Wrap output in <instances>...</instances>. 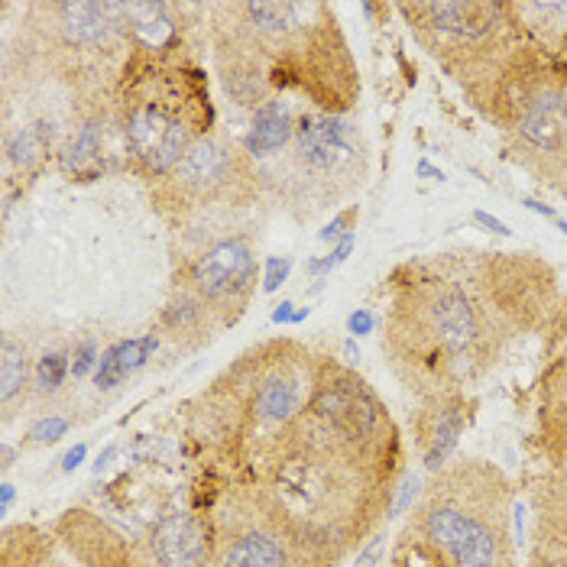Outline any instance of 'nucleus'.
<instances>
[{
  "instance_id": "nucleus-21",
  "label": "nucleus",
  "mask_w": 567,
  "mask_h": 567,
  "mask_svg": "<svg viewBox=\"0 0 567 567\" xmlns=\"http://www.w3.org/2000/svg\"><path fill=\"white\" fill-rule=\"evenodd\" d=\"M69 350H45L37 360V395H52L62 390L65 373H69Z\"/></svg>"
},
{
  "instance_id": "nucleus-30",
  "label": "nucleus",
  "mask_w": 567,
  "mask_h": 567,
  "mask_svg": "<svg viewBox=\"0 0 567 567\" xmlns=\"http://www.w3.org/2000/svg\"><path fill=\"white\" fill-rule=\"evenodd\" d=\"M551 192L567 202V159H565V166H561V173H558V178H555V185H551Z\"/></svg>"
},
{
  "instance_id": "nucleus-10",
  "label": "nucleus",
  "mask_w": 567,
  "mask_h": 567,
  "mask_svg": "<svg viewBox=\"0 0 567 567\" xmlns=\"http://www.w3.org/2000/svg\"><path fill=\"white\" fill-rule=\"evenodd\" d=\"M257 250L240 230H208V240L178 257L173 292H182L202 308L215 328H230L247 311L257 292Z\"/></svg>"
},
{
  "instance_id": "nucleus-34",
  "label": "nucleus",
  "mask_w": 567,
  "mask_h": 567,
  "mask_svg": "<svg viewBox=\"0 0 567 567\" xmlns=\"http://www.w3.org/2000/svg\"><path fill=\"white\" fill-rule=\"evenodd\" d=\"M558 227H561V230H565V234H567V224H558Z\"/></svg>"
},
{
  "instance_id": "nucleus-22",
  "label": "nucleus",
  "mask_w": 567,
  "mask_h": 567,
  "mask_svg": "<svg viewBox=\"0 0 567 567\" xmlns=\"http://www.w3.org/2000/svg\"><path fill=\"white\" fill-rule=\"evenodd\" d=\"M65 432H69V419L49 415V419H40V422L30 429V441H33V444H52V441H59Z\"/></svg>"
},
{
  "instance_id": "nucleus-8",
  "label": "nucleus",
  "mask_w": 567,
  "mask_h": 567,
  "mask_svg": "<svg viewBox=\"0 0 567 567\" xmlns=\"http://www.w3.org/2000/svg\"><path fill=\"white\" fill-rule=\"evenodd\" d=\"M254 166L260 195L282 202L299 218H315L363 185L367 143L348 114L302 111L286 150Z\"/></svg>"
},
{
  "instance_id": "nucleus-7",
  "label": "nucleus",
  "mask_w": 567,
  "mask_h": 567,
  "mask_svg": "<svg viewBox=\"0 0 567 567\" xmlns=\"http://www.w3.org/2000/svg\"><path fill=\"white\" fill-rule=\"evenodd\" d=\"M395 10L474 111L532 45L509 0H405Z\"/></svg>"
},
{
  "instance_id": "nucleus-3",
  "label": "nucleus",
  "mask_w": 567,
  "mask_h": 567,
  "mask_svg": "<svg viewBox=\"0 0 567 567\" xmlns=\"http://www.w3.org/2000/svg\"><path fill=\"white\" fill-rule=\"evenodd\" d=\"M220 85L240 107L302 97L311 111L350 114L360 101V75L338 13L308 0H230L208 7Z\"/></svg>"
},
{
  "instance_id": "nucleus-9",
  "label": "nucleus",
  "mask_w": 567,
  "mask_h": 567,
  "mask_svg": "<svg viewBox=\"0 0 567 567\" xmlns=\"http://www.w3.org/2000/svg\"><path fill=\"white\" fill-rule=\"evenodd\" d=\"M257 198L260 182L254 159L247 156L244 146L224 140L218 133L205 136L178 159V166H173L159 182H153L156 208L178 227L224 208H247Z\"/></svg>"
},
{
  "instance_id": "nucleus-5",
  "label": "nucleus",
  "mask_w": 567,
  "mask_h": 567,
  "mask_svg": "<svg viewBox=\"0 0 567 567\" xmlns=\"http://www.w3.org/2000/svg\"><path fill=\"white\" fill-rule=\"evenodd\" d=\"M321 357L292 338H272L244 350L195 399L192 432L237 481L306 409Z\"/></svg>"
},
{
  "instance_id": "nucleus-24",
  "label": "nucleus",
  "mask_w": 567,
  "mask_h": 567,
  "mask_svg": "<svg viewBox=\"0 0 567 567\" xmlns=\"http://www.w3.org/2000/svg\"><path fill=\"white\" fill-rule=\"evenodd\" d=\"M91 363H94V344L85 341V344H79V348L72 350V377L75 380H82L87 370H91Z\"/></svg>"
},
{
  "instance_id": "nucleus-26",
  "label": "nucleus",
  "mask_w": 567,
  "mask_h": 567,
  "mask_svg": "<svg viewBox=\"0 0 567 567\" xmlns=\"http://www.w3.org/2000/svg\"><path fill=\"white\" fill-rule=\"evenodd\" d=\"M286 272H289V260H272V262H269V276H266V292L279 289V282L286 279Z\"/></svg>"
},
{
  "instance_id": "nucleus-33",
  "label": "nucleus",
  "mask_w": 567,
  "mask_h": 567,
  "mask_svg": "<svg viewBox=\"0 0 567 567\" xmlns=\"http://www.w3.org/2000/svg\"><path fill=\"white\" fill-rule=\"evenodd\" d=\"M561 62H565V65H567V49H565V52H561Z\"/></svg>"
},
{
  "instance_id": "nucleus-25",
  "label": "nucleus",
  "mask_w": 567,
  "mask_h": 567,
  "mask_svg": "<svg viewBox=\"0 0 567 567\" xmlns=\"http://www.w3.org/2000/svg\"><path fill=\"white\" fill-rule=\"evenodd\" d=\"M528 567H567V555H558V551H545V548H532Z\"/></svg>"
},
{
  "instance_id": "nucleus-20",
  "label": "nucleus",
  "mask_w": 567,
  "mask_h": 567,
  "mask_svg": "<svg viewBox=\"0 0 567 567\" xmlns=\"http://www.w3.org/2000/svg\"><path fill=\"white\" fill-rule=\"evenodd\" d=\"M538 437L548 464H567V412L538 409Z\"/></svg>"
},
{
  "instance_id": "nucleus-11",
  "label": "nucleus",
  "mask_w": 567,
  "mask_h": 567,
  "mask_svg": "<svg viewBox=\"0 0 567 567\" xmlns=\"http://www.w3.org/2000/svg\"><path fill=\"white\" fill-rule=\"evenodd\" d=\"M215 567H296L276 525L262 516L244 483H230L212 516Z\"/></svg>"
},
{
  "instance_id": "nucleus-4",
  "label": "nucleus",
  "mask_w": 567,
  "mask_h": 567,
  "mask_svg": "<svg viewBox=\"0 0 567 567\" xmlns=\"http://www.w3.org/2000/svg\"><path fill=\"white\" fill-rule=\"evenodd\" d=\"M390 567H519L516 489L483 457L432 474L390 548Z\"/></svg>"
},
{
  "instance_id": "nucleus-2",
  "label": "nucleus",
  "mask_w": 567,
  "mask_h": 567,
  "mask_svg": "<svg viewBox=\"0 0 567 567\" xmlns=\"http://www.w3.org/2000/svg\"><path fill=\"white\" fill-rule=\"evenodd\" d=\"M561 296L542 254L451 247L412 257L386 279L380 350L419 402L467 393L523 338L548 331Z\"/></svg>"
},
{
  "instance_id": "nucleus-18",
  "label": "nucleus",
  "mask_w": 567,
  "mask_h": 567,
  "mask_svg": "<svg viewBox=\"0 0 567 567\" xmlns=\"http://www.w3.org/2000/svg\"><path fill=\"white\" fill-rule=\"evenodd\" d=\"M0 567H65L55 551L52 538L33 525H7L0 545Z\"/></svg>"
},
{
  "instance_id": "nucleus-15",
  "label": "nucleus",
  "mask_w": 567,
  "mask_h": 567,
  "mask_svg": "<svg viewBox=\"0 0 567 567\" xmlns=\"http://www.w3.org/2000/svg\"><path fill=\"white\" fill-rule=\"evenodd\" d=\"M525 40L561 59L567 49V0H509Z\"/></svg>"
},
{
  "instance_id": "nucleus-19",
  "label": "nucleus",
  "mask_w": 567,
  "mask_h": 567,
  "mask_svg": "<svg viewBox=\"0 0 567 567\" xmlns=\"http://www.w3.org/2000/svg\"><path fill=\"white\" fill-rule=\"evenodd\" d=\"M153 350H156V338L153 334H146L143 341H127V344L111 348L101 357V367H97V377H94L97 386L101 390H114L121 380H127L133 370H140L150 360Z\"/></svg>"
},
{
  "instance_id": "nucleus-23",
  "label": "nucleus",
  "mask_w": 567,
  "mask_h": 567,
  "mask_svg": "<svg viewBox=\"0 0 567 567\" xmlns=\"http://www.w3.org/2000/svg\"><path fill=\"white\" fill-rule=\"evenodd\" d=\"M383 542H386V532L380 528L363 548H360V558H357V567H377L380 561V551H383Z\"/></svg>"
},
{
  "instance_id": "nucleus-17",
  "label": "nucleus",
  "mask_w": 567,
  "mask_h": 567,
  "mask_svg": "<svg viewBox=\"0 0 567 567\" xmlns=\"http://www.w3.org/2000/svg\"><path fill=\"white\" fill-rule=\"evenodd\" d=\"M30 373H33V360L27 341H20L13 331H7L0 338V405H3V419H13L17 402H23L30 393Z\"/></svg>"
},
{
  "instance_id": "nucleus-29",
  "label": "nucleus",
  "mask_w": 567,
  "mask_h": 567,
  "mask_svg": "<svg viewBox=\"0 0 567 567\" xmlns=\"http://www.w3.org/2000/svg\"><path fill=\"white\" fill-rule=\"evenodd\" d=\"M370 324H373V321H370V315H367V311H357V315L350 318V331H353V334L370 331Z\"/></svg>"
},
{
  "instance_id": "nucleus-28",
  "label": "nucleus",
  "mask_w": 567,
  "mask_h": 567,
  "mask_svg": "<svg viewBox=\"0 0 567 567\" xmlns=\"http://www.w3.org/2000/svg\"><path fill=\"white\" fill-rule=\"evenodd\" d=\"M474 220H477L481 227H486L489 234H499V237H509V230H506V224H499V220L489 218V215H483V212H477V215H474Z\"/></svg>"
},
{
  "instance_id": "nucleus-31",
  "label": "nucleus",
  "mask_w": 567,
  "mask_h": 567,
  "mask_svg": "<svg viewBox=\"0 0 567 567\" xmlns=\"http://www.w3.org/2000/svg\"><path fill=\"white\" fill-rule=\"evenodd\" d=\"M82 457H85V447H75V451H69V457H65V471L79 467V464H82Z\"/></svg>"
},
{
  "instance_id": "nucleus-14",
  "label": "nucleus",
  "mask_w": 567,
  "mask_h": 567,
  "mask_svg": "<svg viewBox=\"0 0 567 567\" xmlns=\"http://www.w3.org/2000/svg\"><path fill=\"white\" fill-rule=\"evenodd\" d=\"M538 399L545 412H567V292L545 331L542 370H538Z\"/></svg>"
},
{
  "instance_id": "nucleus-6",
  "label": "nucleus",
  "mask_w": 567,
  "mask_h": 567,
  "mask_svg": "<svg viewBox=\"0 0 567 567\" xmlns=\"http://www.w3.org/2000/svg\"><path fill=\"white\" fill-rule=\"evenodd\" d=\"M111 114L121 131L127 169L150 185L215 133L208 82L185 55L131 52Z\"/></svg>"
},
{
  "instance_id": "nucleus-1",
  "label": "nucleus",
  "mask_w": 567,
  "mask_h": 567,
  "mask_svg": "<svg viewBox=\"0 0 567 567\" xmlns=\"http://www.w3.org/2000/svg\"><path fill=\"white\" fill-rule=\"evenodd\" d=\"M402 461L386 402L357 370L321 357L306 409L234 483L250 489L296 567H338L383 528Z\"/></svg>"
},
{
  "instance_id": "nucleus-16",
  "label": "nucleus",
  "mask_w": 567,
  "mask_h": 567,
  "mask_svg": "<svg viewBox=\"0 0 567 567\" xmlns=\"http://www.w3.org/2000/svg\"><path fill=\"white\" fill-rule=\"evenodd\" d=\"M302 114V111H299ZM299 114L292 111V104L286 101H269L260 111H254V127L244 140V150L254 163H262L269 156H276L279 150H286V143L296 133Z\"/></svg>"
},
{
  "instance_id": "nucleus-13",
  "label": "nucleus",
  "mask_w": 567,
  "mask_h": 567,
  "mask_svg": "<svg viewBox=\"0 0 567 567\" xmlns=\"http://www.w3.org/2000/svg\"><path fill=\"white\" fill-rule=\"evenodd\" d=\"M471 419H474V402L467 393L419 402V412L412 415V444L429 474H437L454 461L457 441L467 432Z\"/></svg>"
},
{
  "instance_id": "nucleus-12",
  "label": "nucleus",
  "mask_w": 567,
  "mask_h": 567,
  "mask_svg": "<svg viewBox=\"0 0 567 567\" xmlns=\"http://www.w3.org/2000/svg\"><path fill=\"white\" fill-rule=\"evenodd\" d=\"M133 567H215L212 525L173 509L133 548Z\"/></svg>"
},
{
  "instance_id": "nucleus-27",
  "label": "nucleus",
  "mask_w": 567,
  "mask_h": 567,
  "mask_svg": "<svg viewBox=\"0 0 567 567\" xmlns=\"http://www.w3.org/2000/svg\"><path fill=\"white\" fill-rule=\"evenodd\" d=\"M350 220H353V212H344V215H338V218H334V224H331V227H328V230L321 234V240H331V237H341V234H344V227H348Z\"/></svg>"
},
{
  "instance_id": "nucleus-32",
  "label": "nucleus",
  "mask_w": 567,
  "mask_h": 567,
  "mask_svg": "<svg viewBox=\"0 0 567 567\" xmlns=\"http://www.w3.org/2000/svg\"><path fill=\"white\" fill-rule=\"evenodd\" d=\"M10 503H13V486L7 483V486H3V509H7Z\"/></svg>"
}]
</instances>
